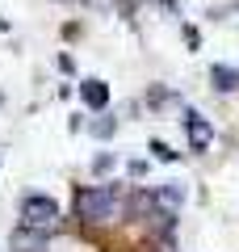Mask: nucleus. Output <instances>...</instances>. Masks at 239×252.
I'll return each instance as SVG.
<instances>
[{
  "label": "nucleus",
  "instance_id": "obj_5",
  "mask_svg": "<svg viewBox=\"0 0 239 252\" xmlns=\"http://www.w3.org/2000/svg\"><path fill=\"white\" fill-rule=\"evenodd\" d=\"M214 84H218L222 93H235V89H239V72H235V67H222V63H218V67H214Z\"/></svg>",
  "mask_w": 239,
  "mask_h": 252
},
{
  "label": "nucleus",
  "instance_id": "obj_4",
  "mask_svg": "<svg viewBox=\"0 0 239 252\" xmlns=\"http://www.w3.org/2000/svg\"><path fill=\"white\" fill-rule=\"evenodd\" d=\"M80 97H84V105H92V109H105V105H109V89H105V80L80 84Z\"/></svg>",
  "mask_w": 239,
  "mask_h": 252
},
{
  "label": "nucleus",
  "instance_id": "obj_2",
  "mask_svg": "<svg viewBox=\"0 0 239 252\" xmlns=\"http://www.w3.org/2000/svg\"><path fill=\"white\" fill-rule=\"evenodd\" d=\"M21 223H26L30 231L55 227V223H59V206H55V198H46V193H26V198H21Z\"/></svg>",
  "mask_w": 239,
  "mask_h": 252
},
{
  "label": "nucleus",
  "instance_id": "obj_1",
  "mask_svg": "<svg viewBox=\"0 0 239 252\" xmlns=\"http://www.w3.org/2000/svg\"><path fill=\"white\" fill-rule=\"evenodd\" d=\"M76 215L84 219V223H114L118 219V193L114 189H89V193H80L76 202Z\"/></svg>",
  "mask_w": 239,
  "mask_h": 252
},
{
  "label": "nucleus",
  "instance_id": "obj_3",
  "mask_svg": "<svg viewBox=\"0 0 239 252\" xmlns=\"http://www.w3.org/2000/svg\"><path fill=\"white\" fill-rule=\"evenodd\" d=\"M185 135H189V147H193V152H206V147L214 143V126L206 122L202 114L189 109V114H185Z\"/></svg>",
  "mask_w": 239,
  "mask_h": 252
},
{
  "label": "nucleus",
  "instance_id": "obj_6",
  "mask_svg": "<svg viewBox=\"0 0 239 252\" xmlns=\"http://www.w3.org/2000/svg\"><path fill=\"white\" fill-rule=\"evenodd\" d=\"M151 152H155V156H159V160H168V164H172V160H177V152H172V147H168V143H151Z\"/></svg>",
  "mask_w": 239,
  "mask_h": 252
}]
</instances>
